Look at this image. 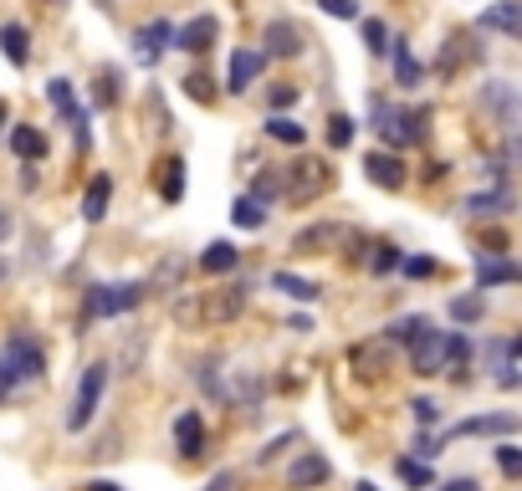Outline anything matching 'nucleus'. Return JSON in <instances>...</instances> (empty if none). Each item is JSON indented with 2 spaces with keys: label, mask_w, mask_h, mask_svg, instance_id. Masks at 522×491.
<instances>
[{
  "label": "nucleus",
  "mask_w": 522,
  "mask_h": 491,
  "mask_svg": "<svg viewBox=\"0 0 522 491\" xmlns=\"http://www.w3.org/2000/svg\"><path fill=\"white\" fill-rule=\"evenodd\" d=\"M251 302V287L246 282H231V287H215L205 297H185L174 307V318L185 328H226L231 318H241V307Z\"/></svg>",
  "instance_id": "nucleus-1"
},
{
  "label": "nucleus",
  "mask_w": 522,
  "mask_h": 491,
  "mask_svg": "<svg viewBox=\"0 0 522 491\" xmlns=\"http://www.w3.org/2000/svg\"><path fill=\"white\" fill-rule=\"evenodd\" d=\"M41 369H47L41 343L31 333H11L6 343H0V399H16L26 384L41 379Z\"/></svg>",
  "instance_id": "nucleus-2"
},
{
  "label": "nucleus",
  "mask_w": 522,
  "mask_h": 491,
  "mask_svg": "<svg viewBox=\"0 0 522 491\" xmlns=\"http://www.w3.org/2000/svg\"><path fill=\"white\" fill-rule=\"evenodd\" d=\"M328 185H333V169H328L323 159H313V154H302V159H292V164H287L282 195H287V200H297V205H308V200H318Z\"/></svg>",
  "instance_id": "nucleus-3"
},
{
  "label": "nucleus",
  "mask_w": 522,
  "mask_h": 491,
  "mask_svg": "<svg viewBox=\"0 0 522 491\" xmlns=\"http://www.w3.org/2000/svg\"><path fill=\"white\" fill-rule=\"evenodd\" d=\"M103 389H108V364H87L82 369V384L72 394V410H67V430H87V425H93Z\"/></svg>",
  "instance_id": "nucleus-4"
},
{
  "label": "nucleus",
  "mask_w": 522,
  "mask_h": 491,
  "mask_svg": "<svg viewBox=\"0 0 522 491\" xmlns=\"http://www.w3.org/2000/svg\"><path fill=\"white\" fill-rule=\"evenodd\" d=\"M446 348H451V333H441V328H425L415 343H410V369L415 374H446Z\"/></svg>",
  "instance_id": "nucleus-5"
},
{
  "label": "nucleus",
  "mask_w": 522,
  "mask_h": 491,
  "mask_svg": "<svg viewBox=\"0 0 522 491\" xmlns=\"http://www.w3.org/2000/svg\"><path fill=\"white\" fill-rule=\"evenodd\" d=\"M174 451H180L185 461L205 456V420H200V410H185L180 420H174Z\"/></svg>",
  "instance_id": "nucleus-6"
},
{
  "label": "nucleus",
  "mask_w": 522,
  "mask_h": 491,
  "mask_svg": "<svg viewBox=\"0 0 522 491\" xmlns=\"http://www.w3.org/2000/svg\"><path fill=\"white\" fill-rule=\"evenodd\" d=\"M328 476H333V466H328V461H323L318 451H308V456H297V461L287 466V486H292V491H308V486H323Z\"/></svg>",
  "instance_id": "nucleus-7"
},
{
  "label": "nucleus",
  "mask_w": 522,
  "mask_h": 491,
  "mask_svg": "<svg viewBox=\"0 0 522 491\" xmlns=\"http://www.w3.org/2000/svg\"><path fill=\"white\" fill-rule=\"evenodd\" d=\"M261 67H267V57H261L256 47H241L231 57V67H226V87H231V93H246V87L261 77Z\"/></svg>",
  "instance_id": "nucleus-8"
},
{
  "label": "nucleus",
  "mask_w": 522,
  "mask_h": 491,
  "mask_svg": "<svg viewBox=\"0 0 522 491\" xmlns=\"http://www.w3.org/2000/svg\"><path fill=\"white\" fill-rule=\"evenodd\" d=\"M139 297H144V287H123V292L93 287V292H87V318H103V312H128Z\"/></svg>",
  "instance_id": "nucleus-9"
},
{
  "label": "nucleus",
  "mask_w": 522,
  "mask_h": 491,
  "mask_svg": "<svg viewBox=\"0 0 522 491\" xmlns=\"http://www.w3.org/2000/svg\"><path fill=\"white\" fill-rule=\"evenodd\" d=\"M261 41H267V52H261V57H297L302 52V31L292 21H272L267 31H261Z\"/></svg>",
  "instance_id": "nucleus-10"
},
{
  "label": "nucleus",
  "mask_w": 522,
  "mask_h": 491,
  "mask_svg": "<svg viewBox=\"0 0 522 491\" xmlns=\"http://www.w3.org/2000/svg\"><path fill=\"white\" fill-rule=\"evenodd\" d=\"M364 174H369L374 185H384V190H400L405 185V164L395 154H364Z\"/></svg>",
  "instance_id": "nucleus-11"
},
{
  "label": "nucleus",
  "mask_w": 522,
  "mask_h": 491,
  "mask_svg": "<svg viewBox=\"0 0 522 491\" xmlns=\"http://www.w3.org/2000/svg\"><path fill=\"white\" fill-rule=\"evenodd\" d=\"M108 200H113V180L108 174H93V180H87V190H82V220H98L108 215Z\"/></svg>",
  "instance_id": "nucleus-12"
},
{
  "label": "nucleus",
  "mask_w": 522,
  "mask_h": 491,
  "mask_svg": "<svg viewBox=\"0 0 522 491\" xmlns=\"http://www.w3.org/2000/svg\"><path fill=\"white\" fill-rule=\"evenodd\" d=\"M482 31H522V0H497V6H487L482 11V21H476Z\"/></svg>",
  "instance_id": "nucleus-13"
},
{
  "label": "nucleus",
  "mask_w": 522,
  "mask_h": 491,
  "mask_svg": "<svg viewBox=\"0 0 522 491\" xmlns=\"http://www.w3.org/2000/svg\"><path fill=\"white\" fill-rule=\"evenodd\" d=\"M236 266H241V251L226 246V241H210V246L200 251V272H205V277H226V272H236Z\"/></svg>",
  "instance_id": "nucleus-14"
},
{
  "label": "nucleus",
  "mask_w": 522,
  "mask_h": 491,
  "mask_svg": "<svg viewBox=\"0 0 522 491\" xmlns=\"http://www.w3.org/2000/svg\"><path fill=\"white\" fill-rule=\"evenodd\" d=\"M476 282H482V287L522 282V266H517V261H492V256H482V261H476Z\"/></svg>",
  "instance_id": "nucleus-15"
},
{
  "label": "nucleus",
  "mask_w": 522,
  "mask_h": 491,
  "mask_svg": "<svg viewBox=\"0 0 522 491\" xmlns=\"http://www.w3.org/2000/svg\"><path fill=\"white\" fill-rule=\"evenodd\" d=\"M215 31H221V26H215V16H200V21H190L180 36H174V47H185V52H205L210 41H215Z\"/></svg>",
  "instance_id": "nucleus-16"
},
{
  "label": "nucleus",
  "mask_w": 522,
  "mask_h": 491,
  "mask_svg": "<svg viewBox=\"0 0 522 491\" xmlns=\"http://www.w3.org/2000/svg\"><path fill=\"white\" fill-rule=\"evenodd\" d=\"M354 369H359V374H379V369H389V343H384V338L359 343V348H354Z\"/></svg>",
  "instance_id": "nucleus-17"
},
{
  "label": "nucleus",
  "mask_w": 522,
  "mask_h": 491,
  "mask_svg": "<svg viewBox=\"0 0 522 491\" xmlns=\"http://www.w3.org/2000/svg\"><path fill=\"white\" fill-rule=\"evenodd\" d=\"M169 41H174V26H169V21H149V26L139 31V57L154 62V57L169 47Z\"/></svg>",
  "instance_id": "nucleus-18"
},
{
  "label": "nucleus",
  "mask_w": 522,
  "mask_h": 491,
  "mask_svg": "<svg viewBox=\"0 0 522 491\" xmlns=\"http://www.w3.org/2000/svg\"><path fill=\"white\" fill-rule=\"evenodd\" d=\"M512 205H517L512 190H487V195H471L466 200V215H507Z\"/></svg>",
  "instance_id": "nucleus-19"
},
{
  "label": "nucleus",
  "mask_w": 522,
  "mask_h": 491,
  "mask_svg": "<svg viewBox=\"0 0 522 491\" xmlns=\"http://www.w3.org/2000/svg\"><path fill=\"white\" fill-rule=\"evenodd\" d=\"M512 415H476V420H461L451 435H512Z\"/></svg>",
  "instance_id": "nucleus-20"
},
{
  "label": "nucleus",
  "mask_w": 522,
  "mask_h": 491,
  "mask_svg": "<svg viewBox=\"0 0 522 491\" xmlns=\"http://www.w3.org/2000/svg\"><path fill=\"white\" fill-rule=\"evenodd\" d=\"M0 52H6L16 67H26L31 47H26V26H21V21H6V26H0Z\"/></svg>",
  "instance_id": "nucleus-21"
},
{
  "label": "nucleus",
  "mask_w": 522,
  "mask_h": 491,
  "mask_svg": "<svg viewBox=\"0 0 522 491\" xmlns=\"http://www.w3.org/2000/svg\"><path fill=\"white\" fill-rule=\"evenodd\" d=\"M272 287H277V292H287V297H297V302H318V297H323V287H313L308 277H292V272H277V277H272Z\"/></svg>",
  "instance_id": "nucleus-22"
},
{
  "label": "nucleus",
  "mask_w": 522,
  "mask_h": 491,
  "mask_svg": "<svg viewBox=\"0 0 522 491\" xmlns=\"http://www.w3.org/2000/svg\"><path fill=\"white\" fill-rule=\"evenodd\" d=\"M231 220H236V226H241V231H261V226H267V210H261V200H251V195H241V200L231 205Z\"/></svg>",
  "instance_id": "nucleus-23"
},
{
  "label": "nucleus",
  "mask_w": 522,
  "mask_h": 491,
  "mask_svg": "<svg viewBox=\"0 0 522 491\" xmlns=\"http://www.w3.org/2000/svg\"><path fill=\"white\" fill-rule=\"evenodd\" d=\"M425 328H430V323L420 318V312H410V318H395V323L384 328V343H415Z\"/></svg>",
  "instance_id": "nucleus-24"
},
{
  "label": "nucleus",
  "mask_w": 522,
  "mask_h": 491,
  "mask_svg": "<svg viewBox=\"0 0 522 491\" xmlns=\"http://www.w3.org/2000/svg\"><path fill=\"white\" fill-rule=\"evenodd\" d=\"M11 149H16V159H41V154H47V139H41L36 128H16L11 133Z\"/></svg>",
  "instance_id": "nucleus-25"
},
{
  "label": "nucleus",
  "mask_w": 522,
  "mask_h": 491,
  "mask_svg": "<svg viewBox=\"0 0 522 491\" xmlns=\"http://www.w3.org/2000/svg\"><path fill=\"white\" fill-rule=\"evenodd\" d=\"M164 200L169 205L185 200V159H164Z\"/></svg>",
  "instance_id": "nucleus-26"
},
{
  "label": "nucleus",
  "mask_w": 522,
  "mask_h": 491,
  "mask_svg": "<svg viewBox=\"0 0 522 491\" xmlns=\"http://www.w3.org/2000/svg\"><path fill=\"white\" fill-rule=\"evenodd\" d=\"M338 236H343V226H308V231H302L292 246H297V251H323V246H328V241H338Z\"/></svg>",
  "instance_id": "nucleus-27"
},
{
  "label": "nucleus",
  "mask_w": 522,
  "mask_h": 491,
  "mask_svg": "<svg viewBox=\"0 0 522 491\" xmlns=\"http://www.w3.org/2000/svg\"><path fill=\"white\" fill-rule=\"evenodd\" d=\"M267 139H277V144H302V139H308V133H302L292 118H282V113H277V118L267 123Z\"/></svg>",
  "instance_id": "nucleus-28"
},
{
  "label": "nucleus",
  "mask_w": 522,
  "mask_h": 491,
  "mask_svg": "<svg viewBox=\"0 0 522 491\" xmlns=\"http://www.w3.org/2000/svg\"><path fill=\"white\" fill-rule=\"evenodd\" d=\"M395 77H400L405 87H415V82H420V62L410 57V47H405V41L395 47Z\"/></svg>",
  "instance_id": "nucleus-29"
},
{
  "label": "nucleus",
  "mask_w": 522,
  "mask_h": 491,
  "mask_svg": "<svg viewBox=\"0 0 522 491\" xmlns=\"http://www.w3.org/2000/svg\"><path fill=\"white\" fill-rule=\"evenodd\" d=\"M328 144H333V149H348V144H354V118H343V113L328 118Z\"/></svg>",
  "instance_id": "nucleus-30"
},
{
  "label": "nucleus",
  "mask_w": 522,
  "mask_h": 491,
  "mask_svg": "<svg viewBox=\"0 0 522 491\" xmlns=\"http://www.w3.org/2000/svg\"><path fill=\"white\" fill-rule=\"evenodd\" d=\"M364 47H369L374 57H384V52H389V31H384V21H374V16L364 21Z\"/></svg>",
  "instance_id": "nucleus-31"
},
{
  "label": "nucleus",
  "mask_w": 522,
  "mask_h": 491,
  "mask_svg": "<svg viewBox=\"0 0 522 491\" xmlns=\"http://www.w3.org/2000/svg\"><path fill=\"white\" fill-rule=\"evenodd\" d=\"M395 471H400V481H405V486H430V481H435L425 461H395Z\"/></svg>",
  "instance_id": "nucleus-32"
},
{
  "label": "nucleus",
  "mask_w": 522,
  "mask_h": 491,
  "mask_svg": "<svg viewBox=\"0 0 522 491\" xmlns=\"http://www.w3.org/2000/svg\"><path fill=\"white\" fill-rule=\"evenodd\" d=\"M451 318L456 323H476V318H482V297H456L451 302Z\"/></svg>",
  "instance_id": "nucleus-33"
},
{
  "label": "nucleus",
  "mask_w": 522,
  "mask_h": 491,
  "mask_svg": "<svg viewBox=\"0 0 522 491\" xmlns=\"http://www.w3.org/2000/svg\"><path fill=\"white\" fill-rule=\"evenodd\" d=\"M497 466L502 476H522V445H497Z\"/></svg>",
  "instance_id": "nucleus-34"
},
{
  "label": "nucleus",
  "mask_w": 522,
  "mask_h": 491,
  "mask_svg": "<svg viewBox=\"0 0 522 491\" xmlns=\"http://www.w3.org/2000/svg\"><path fill=\"white\" fill-rule=\"evenodd\" d=\"M185 93H190L195 103H210V98H215V87H210L205 72H190V77H185Z\"/></svg>",
  "instance_id": "nucleus-35"
},
{
  "label": "nucleus",
  "mask_w": 522,
  "mask_h": 491,
  "mask_svg": "<svg viewBox=\"0 0 522 491\" xmlns=\"http://www.w3.org/2000/svg\"><path fill=\"white\" fill-rule=\"evenodd\" d=\"M369 266H374V272H389V266H400V251H395V246H379V251L369 256Z\"/></svg>",
  "instance_id": "nucleus-36"
},
{
  "label": "nucleus",
  "mask_w": 522,
  "mask_h": 491,
  "mask_svg": "<svg viewBox=\"0 0 522 491\" xmlns=\"http://www.w3.org/2000/svg\"><path fill=\"white\" fill-rule=\"evenodd\" d=\"M405 266V277H435V261L430 256H410V261H400Z\"/></svg>",
  "instance_id": "nucleus-37"
},
{
  "label": "nucleus",
  "mask_w": 522,
  "mask_h": 491,
  "mask_svg": "<svg viewBox=\"0 0 522 491\" xmlns=\"http://www.w3.org/2000/svg\"><path fill=\"white\" fill-rule=\"evenodd\" d=\"M323 11H328V16H338V21H354V16H359L354 0H323Z\"/></svg>",
  "instance_id": "nucleus-38"
},
{
  "label": "nucleus",
  "mask_w": 522,
  "mask_h": 491,
  "mask_svg": "<svg viewBox=\"0 0 522 491\" xmlns=\"http://www.w3.org/2000/svg\"><path fill=\"white\" fill-rule=\"evenodd\" d=\"M410 410H415V420H420V425H435V415H441V410H435V399H415Z\"/></svg>",
  "instance_id": "nucleus-39"
},
{
  "label": "nucleus",
  "mask_w": 522,
  "mask_h": 491,
  "mask_svg": "<svg viewBox=\"0 0 522 491\" xmlns=\"http://www.w3.org/2000/svg\"><path fill=\"white\" fill-rule=\"evenodd\" d=\"M205 491H236V471H221V476H215Z\"/></svg>",
  "instance_id": "nucleus-40"
},
{
  "label": "nucleus",
  "mask_w": 522,
  "mask_h": 491,
  "mask_svg": "<svg viewBox=\"0 0 522 491\" xmlns=\"http://www.w3.org/2000/svg\"><path fill=\"white\" fill-rule=\"evenodd\" d=\"M87 491H123V486H118V481H93Z\"/></svg>",
  "instance_id": "nucleus-41"
},
{
  "label": "nucleus",
  "mask_w": 522,
  "mask_h": 491,
  "mask_svg": "<svg viewBox=\"0 0 522 491\" xmlns=\"http://www.w3.org/2000/svg\"><path fill=\"white\" fill-rule=\"evenodd\" d=\"M446 491H476V481H446Z\"/></svg>",
  "instance_id": "nucleus-42"
},
{
  "label": "nucleus",
  "mask_w": 522,
  "mask_h": 491,
  "mask_svg": "<svg viewBox=\"0 0 522 491\" xmlns=\"http://www.w3.org/2000/svg\"><path fill=\"white\" fill-rule=\"evenodd\" d=\"M6 236H11V215H6V210H0V241H6Z\"/></svg>",
  "instance_id": "nucleus-43"
},
{
  "label": "nucleus",
  "mask_w": 522,
  "mask_h": 491,
  "mask_svg": "<svg viewBox=\"0 0 522 491\" xmlns=\"http://www.w3.org/2000/svg\"><path fill=\"white\" fill-rule=\"evenodd\" d=\"M507 353H512V359H522V338H512V343H507Z\"/></svg>",
  "instance_id": "nucleus-44"
},
{
  "label": "nucleus",
  "mask_w": 522,
  "mask_h": 491,
  "mask_svg": "<svg viewBox=\"0 0 522 491\" xmlns=\"http://www.w3.org/2000/svg\"><path fill=\"white\" fill-rule=\"evenodd\" d=\"M354 491H379V486H374V481H359V486H354Z\"/></svg>",
  "instance_id": "nucleus-45"
},
{
  "label": "nucleus",
  "mask_w": 522,
  "mask_h": 491,
  "mask_svg": "<svg viewBox=\"0 0 522 491\" xmlns=\"http://www.w3.org/2000/svg\"><path fill=\"white\" fill-rule=\"evenodd\" d=\"M0 118H6V108H0Z\"/></svg>",
  "instance_id": "nucleus-46"
},
{
  "label": "nucleus",
  "mask_w": 522,
  "mask_h": 491,
  "mask_svg": "<svg viewBox=\"0 0 522 491\" xmlns=\"http://www.w3.org/2000/svg\"><path fill=\"white\" fill-rule=\"evenodd\" d=\"M517 36H522V31H517Z\"/></svg>",
  "instance_id": "nucleus-47"
}]
</instances>
